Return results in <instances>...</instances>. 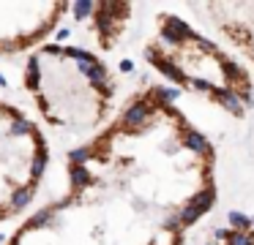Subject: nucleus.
<instances>
[{
  "instance_id": "nucleus-1",
  "label": "nucleus",
  "mask_w": 254,
  "mask_h": 245,
  "mask_svg": "<svg viewBox=\"0 0 254 245\" xmlns=\"http://www.w3.org/2000/svg\"><path fill=\"white\" fill-rule=\"evenodd\" d=\"M148 54L170 79L208 93L232 114H243L254 103V79L249 71L213 41L194 36L183 22H167L164 36Z\"/></svg>"
},
{
  "instance_id": "nucleus-2",
  "label": "nucleus",
  "mask_w": 254,
  "mask_h": 245,
  "mask_svg": "<svg viewBox=\"0 0 254 245\" xmlns=\"http://www.w3.org/2000/svg\"><path fill=\"white\" fill-rule=\"evenodd\" d=\"M68 3H0V54H14L44 41Z\"/></svg>"
},
{
  "instance_id": "nucleus-3",
  "label": "nucleus",
  "mask_w": 254,
  "mask_h": 245,
  "mask_svg": "<svg viewBox=\"0 0 254 245\" xmlns=\"http://www.w3.org/2000/svg\"><path fill=\"white\" fill-rule=\"evenodd\" d=\"M199 8L219 16V19H213V25L254 65V3H216V5H199Z\"/></svg>"
}]
</instances>
